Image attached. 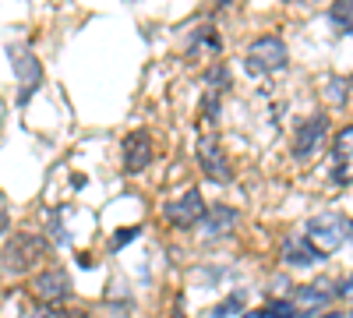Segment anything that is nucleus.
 Masks as SVG:
<instances>
[{
	"label": "nucleus",
	"instance_id": "f257e3e1",
	"mask_svg": "<svg viewBox=\"0 0 353 318\" xmlns=\"http://www.w3.org/2000/svg\"><path fill=\"white\" fill-rule=\"evenodd\" d=\"M350 237H353V219L343 216V212H332V209L311 216L307 226H304V241H307L321 258L332 255V251H339Z\"/></svg>",
	"mask_w": 353,
	"mask_h": 318
},
{
	"label": "nucleus",
	"instance_id": "f03ea898",
	"mask_svg": "<svg viewBox=\"0 0 353 318\" xmlns=\"http://www.w3.org/2000/svg\"><path fill=\"white\" fill-rule=\"evenodd\" d=\"M46 251H50V244L39 237V234H14L8 244H4V255H0V266H4L8 272H14V276H21V272H28V269H36L43 258H46Z\"/></svg>",
	"mask_w": 353,
	"mask_h": 318
},
{
	"label": "nucleus",
	"instance_id": "7ed1b4c3",
	"mask_svg": "<svg viewBox=\"0 0 353 318\" xmlns=\"http://www.w3.org/2000/svg\"><path fill=\"white\" fill-rule=\"evenodd\" d=\"M286 57L290 53H286V43L279 36H261L248 46L244 68H248V74H276L286 68Z\"/></svg>",
	"mask_w": 353,
	"mask_h": 318
},
{
	"label": "nucleus",
	"instance_id": "20e7f679",
	"mask_svg": "<svg viewBox=\"0 0 353 318\" xmlns=\"http://www.w3.org/2000/svg\"><path fill=\"white\" fill-rule=\"evenodd\" d=\"M325 138H329V117L325 113H311L297 124V135H293V159H318L321 149H325Z\"/></svg>",
	"mask_w": 353,
	"mask_h": 318
},
{
	"label": "nucleus",
	"instance_id": "39448f33",
	"mask_svg": "<svg viewBox=\"0 0 353 318\" xmlns=\"http://www.w3.org/2000/svg\"><path fill=\"white\" fill-rule=\"evenodd\" d=\"M205 212H209V209H205V198H201L198 188H188L181 198H173V201H166V206H163V219L173 223V226H181V230L198 226V219Z\"/></svg>",
	"mask_w": 353,
	"mask_h": 318
},
{
	"label": "nucleus",
	"instance_id": "423d86ee",
	"mask_svg": "<svg viewBox=\"0 0 353 318\" xmlns=\"http://www.w3.org/2000/svg\"><path fill=\"white\" fill-rule=\"evenodd\" d=\"M8 57H11V68H14V74H18V81H21L18 103H28V96H32L36 85L43 81V64L36 61V53L28 50V46H21V43L8 46Z\"/></svg>",
	"mask_w": 353,
	"mask_h": 318
},
{
	"label": "nucleus",
	"instance_id": "0eeeda50",
	"mask_svg": "<svg viewBox=\"0 0 353 318\" xmlns=\"http://www.w3.org/2000/svg\"><path fill=\"white\" fill-rule=\"evenodd\" d=\"M32 290H36L39 301H46L50 308H57V304H64L71 297V276L61 266H50V269H43L32 279Z\"/></svg>",
	"mask_w": 353,
	"mask_h": 318
},
{
	"label": "nucleus",
	"instance_id": "6e6552de",
	"mask_svg": "<svg viewBox=\"0 0 353 318\" xmlns=\"http://www.w3.org/2000/svg\"><path fill=\"white\" fill-rule=\"evenodd\" d=\"M332 184H353V124L343 128L332 141Z\"/></svg>",
	"mask_w": 353,
	"mask_h": 318
},
{
	"label": "nucleus",
	"instance_id": "1a4fd4ad",
	"mask_svg": "<svg viewBox=\"0 0 353 318\" xmlns=\"http://www.w3.org/2000/svg\"><path fill=\"white\" fill-rule=\"evenodd\" d=\"M237 219H241V212H237V209H230V206H212L209 212H205V216L198 219L194 234H198V237H205V241H216V237L230 234V230L237 226Z\"/></svg>",
	"mask_w": 353,
	"mask_h": 318
},
{
	"label": "nucleus",
	"instance_id": "9d476101",
	"mask_svg": "<svg viewBox=\"0 0 353 318\" xmlns=\"http://www.w3.org/2000/svg\"><path fill=\"white\" fill-rule=\"evenodd\" d=\"M121 149H124V170L131 173V177L152 163V138H149V131H131Z\"/></svg>",
	"mask_w": 353,
	"mask_h": 318
},
{
	"label": "nucleus",
	"instance_id": "9b49d317",
	"mask_svg": "<svg viewBox=\"0 0 353 318\" xmlns=\"http://www.w3.org/2000/svg\"><path fill=\"white\" fill-rule=\"evenodd\" d=\"M198 163H201V170L209 173L212 181H230L233 177L230 163H226V152L219 149L216 138H198Z\"/></svg>",
	"mask_w": 353,
	"mask_h": 318
},
{
	"label": "nucleus",
	"instance_id": "f8f14e48",
	"mask_svg": "<svg viewBox=\"0 0 353 318\" xmlns=\"http://www.w3.org/2000/svg\"><path fill=\"white\" fill-rule=\"evenodd\" d=\"M332 297H336L332 283H329V279H318V283H307V286H301V290H297V297H293V304H301V308H307V311H318V308H325Z\"/></svg>",
	"mask_w": 353,
	"mask_h": 318
},
{
	"label": "nucleus",
	"instance_id": "ddd939ff",
	"mask_svg": "<svg viewBox=\"0 0 353 318\" xmlns=\"http://www.w3.org/2000/svg\"><path fill=\"white\" fill-rule=\"evenodd\" d=\"M283 262L286 266H297V269H304V266H314V262H321V255L304 241V237H290L286 244H283Z\"/></svg>",
	"mask_w": 353,
	"mask_h": 318
},
{
	"label": "nucleus",
	"instance_id": "4468645a",
	"mask_svg": "<svg viewBox=\"0 0 353 318\" xmlns=\"http://www.w3.org/2000/svg\"><path fill=\"white\" fill-rule=\"evenodd\" d=\"M205 81H209V92H223V89H230V68H226V64H216L209 74H205Z\"/></svg>",
	"mask_w": 353,
	"mask_h": 318
},
{
	"label": "nucleus",
	"instance_id": "2eb2a0df",
	"mask_svg": "<svg viewBox=\"0 0 353 318\" xmlns=\"http://www.w3.org/2000/svg\"><path fill=\"white\" fill-rule=\"evenodd\" d=\"M332 21L343 28V32L353 36V0H350V4H336L332 8Z\"/></svg>",
	"mask_w": 353,
	"mask_h": 318
},
{
	"label": "nucleus",
	"instance_id": "dca6fc26",
	"mask_svg": "<svg viewBox=\"0 0 353 318\" xmlns=\"http://www.w3.org/2000/svg\"><path fill=\"white\" fill-rule=\"evenodd\" d=\"M346 89H350L346 78H329V81H325V99L343 106V103H346Z\"/></svg>",
	"mask_w": 353,
	"mask_h": 318
},
{
	"label": "nucleus",
	"instance_id": "f3484780",
	"mask_svg": "<svg viewBox=\"0 0 353 318\" xmlns=\"http://www.w3.org/2000/svg\"><path fill=\"white\" fill-rule=\"evenodd\" d=\"M265 315H269V318H301L293 301H272L269 308H265Z\"/></svg>",
	"mask_w": 353,
	"mask_h": 318
},
{
	"label": "nucleus",
	"instance_id": "a211bd4d",
	"mask_svg": "<svg viewBox=\"0 0 353 318\" xmlns=\"http://www.w3.org/2000/svg\"><path fill=\"white\" fill-rule=\"evenodd\" d=\"M138 234H141L138 226H124V230H117V234L110 237V251H121V248H124V244H131Z\"/></svg>",
	"mask_w": 353,
	"mask_h": 318
},
{
	"label": "nucleus",
	"instance_id": "6ab92c4d",
	"mask_svg": "<svg viewBox=\"0 0 353 318\" xmlns=\"http://www.w3.org/2000/svg\"><path fill=\"white\" fill-rule=\"evenodd\" d=\"M244 308V294H233V297H226L216 311H212V318H226V315H233V311H241ZM244 315V311H241Z\"/></svg>",
	"mask_w": 353,
	"mask_h": 318
},
{
	"label": "nucleus",
	"instance_id": "aec40b11",
	"mask_svg": "<svg viewBox=\"0 0 353 318\" xmlns=\"http://www.w3.org/2000/svg\"><path fill=\"white\" fill-rule=\"evenodd\" d=\"M32 318H71L68 311H61V308H39Z\"/></svg>",
	"mask_w": 353,
	"mask_h": 318
},
{
	"label": "nucleus",
	"instance_id": "412c9836",
	"mask_svg": "<svg viewBox=\"0 0 353 318\" xmlns=\"http://www.w3.org/2000/svg\"><path fill=\"white\" fill-rule=\"evenodd\" d=\"M8 226H11V216H8V206L0 201V237L8 234Z\"/></svg>",
	"mask_w": 353,
	"mask_h": 318
},
{
	"label": "nucleus",
	"instance_id": "4be33fe9",
	"mask_svg": "<svg viewBox=\"0 0 353 318\" xmlns=\"http://www.w3.org/2000/svg\"><path fill=\"white\" fill-rule=\"evenodd\" d=\"M339 294H343V297H353V276H350V279L339 286Z\"/></svg>",
	"mask_w": 353,
	"mask_h": 318
},
{
	"label": "nucleus",
	"instance_id": "5701e85b",
	"mask_svg": "<svg viewBox=\"0 0 353 318\" xmlns=\"http://www.w3.org/2000/svg\"><path fill=\"white\" fill-rule=\"evenodd\" d=\"M78 266H81V269H92L96 262H92V255H78Z\"/></svg>",
	"mask_w": 353,
	"mask_h": 318
},
{
	"label": "nucleus",
	"instance_id": "b1692460",
	"mask_svg": "<svg viewBox=\"0 0 353 318\" xmlns=\"http://www.w3.org/2000/svg\"><path fill=\"white\" fill-rule=\"evenodd\" d=\"M241 318H269V315H265V308H258V311H244Z\"/></svg>",
	"mask_w": 353,
	"mask_h": 318
},
{
	"label": "nucleus",
	"instance_id": "393cba45",
	"mask_svg": "<svg viewBox=\"0 0 353 318\" xmlns=\"http://www.w3.org/2000/svg\"><path fill=\"white\" fill-rule=\"evenodd\" d=\"M170 318H188V315H184V311H181V304H176V308H173V311H170Z\"/></svg>",
	"mask_w": 353,
	"mask_h": 318
},
{
	"label": "nucleus",
	"instance_id": "a878e982",
	"mask_svg": "<svg viewBox=\"0 0 353 318\" xmlns=\"http://www.w3.org/2000/svg\"><path fill=\"white\" fill-rule=\"evenodd\" d=\"M318 318H343V311H329V315H318Z\"/></svg>",
	"mask_w": 353,
	"mask_h": 318
}]
</instances>
